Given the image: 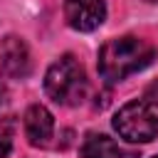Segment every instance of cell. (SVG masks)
<instances>
[{
    "label": "cell",
    "instance_id": "9",
    "mask_svg": "<svg viewBox=\"0 0 158 158\" xmlns=\"http://www.w3.org/2000/svg\"><path fill=\"white\" fill-rule=\"evenodd\" d=\"M5 101V86H2V81H0V104Z\"/></svg>",
    "mask_w": 158,
    "mask_h": 158
},
{
    "label": "cell",
    "instance_id": "7",
    "mask_svg": "<svg viewBox=\"0 0 158 158\" xmlns=\"http://www.w3.org/2000/svg\"><path fill=\"white\" fill-rule=\"evenodd\" d=\"M121 148L106 133H86L81 143V158H121Z\"/></svg>",
    "mask_w": 158,
    "mask_h": 158
},
{
    "label": "cell",
    "instance_id": "2",
    "mask_svg": "<svg viewBox=\"0 0 158 158\" xmlns=\"http://www.w3.org/2000/svg\"><path fill=\"white\" fill-rule=\"evenodd\" d=\"M44 91L54 104L79 106L86 99L89 81L86 72L74 54H62L44 74Z\"/></svg>",
    "mask_w": 158,
    "mask_h": 158
},
{
    "label": "cell",
    "instance_id": "6",
    "mask_svg": "<svg viewBox=\"0 0 158 158\" xmlns=\"http://www.w3.org/2000/svg\"><path fill=\"white\" fill-rule=\"evenodd\" d=\"M25 136H27L30 146H35V148H47L52 143V136H54V116L49 114L47 106L32 104L25 111Z\"/></svg>",
    "mask_w": 158,
    "mask_h": 158
},
{
    "label": "cell",
    "instance_id": "1",
    "mask_svg": "<svg viewBox=\"0 0 158 158\" xmlns=\"http://www.w3.org/2000/svg\"><path fill=\"white\" fill-rule=\"evenodd\" d=\"M153 59H156V47L151 42L133 37V35H123V37H114L101 44L96 67L106 84H116L146 69Z\"/></svg>",
    "mask_w": 158,
    "mask_h": 158
},
{
    "label": "cell",
    "instance_id": "10",
    "mask_svg": "<svg viewBox=\"0 0 158 158\" xmlns=\"http://www.w3.org/2000/svg\"><path fill=\"white\" fill-rule=\"evenodd\" d=\"M146 2H158V0H146Z\"/></svg>",
    "mask_w": 158,
    "mask_h": 158
},
{
    "label": "cell",
    "instance_id": "3",
    "mask_svg": "<svg viewBox=\"0 0 158 158\" xmlns=\"http://www.w3.org/2000/svg\"><path fill=\"white\" fill-rule=\"evenodd\" d=\"M114 131L128 143H151L158 136L156 106L146 99H133L123 104L114 116Z\"/></svg>",
    "mask_w": 158,
    "mask_h": 158
},
{
    "label": "cell",
    "instance_id": "5",
    "mask_svg": "<svg viewBox=\"0 0 158 158\" xmlns=\"http://www.w3.org/2000/svg\"><path fill=\"white\" fill-rule=\"evenodd\" d=\"M64 20L77 32H91L106 20L104 0H64Z\"/></svg>",
    "mask_w": 158,
    "mask_h": 158
},
{
    "label": "cell",
    "instance_id": "8",
    "mask_svg": "<svg viewBox=\"0 0 158 158\" xmlns=\"http://www.w3.org/2000/svg\"><path fill=\"white\" fill-rule=\"evenodd\" d=\"M10 148H12V143H10V138H7V133H0V158H7V153H10Z\"/></svg>",
    "mask_w": 158,
    "mask_h": 158
},
{
    "label": "cell",
    "instance_id": "11",
    "mask_svg": "<svg viewBox=\"0 0 158 158\" xmlns=\"http://www.w3.org/2000/svg\"><path fill=\"white\" fill-rule=\"evenodd\" d=\"M153 158H158V156H153Z\"/></svg>",
    "mask_w": 158,
    "mask_h": 158
},
{
    "label": "cell",
    "instance_id": "4",
    "mask_svg": "<svg viewBox=\"0 0 158 158\" xmlns=\"http://www.w3.org/2000/svg\"><path fill=\"white\" fill-rule=\"evenodd\" d=\"M0 69L5 77L10 79H25L32 72V57H30V47L22 37L17 35H7L0 42Z\"/></svg>",
    "mask_w": 158,
    "mask_h": 158
}]
</instances>
